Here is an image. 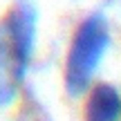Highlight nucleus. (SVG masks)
<instances>
[{"instance_id": "obj_1", "label": "nucleus", "mask_w": 121, "mask_h": 121, "mask_svg": "<svg viewBox=\"0 0 121 121\" xmlns=\"http://www.w3.org/2000/svg\"><path fill=\"white\" fill-rule=\"evenodd\" d=\"M36 43V9L20 0L0 20V108L20 94Z\"/></svg>"}, {"instance_id": "obj_3", "label": "nucleus", "mask_w": 121, "mask_h": 121, "mask_svg": "<svg viewBox=\"0 0 121 121\" xmlns=\"http://www.w3.org/2000/svg\"><path fill=\"white\" fill-rule=\"evenodd\" d=\"M83 121H121V92L114 85L99 83L85 101Z\"/></svg>"}, {"instance_id": "obj_2", "label": "nucleus", "mask_w": 121, "mask_h": 121, "mask_svg": "<svg viewBox=\"0 0 121 121\" xmlns=\"http://www.w3.org/2000/svg\"><path fill=\"white\" fill-rule=\"evenodd\" d=\"M110 45L108 22L101 13H92L76 27L65 58V90L69 96H81L94 81Z\"/></svg>"}]
</instances>
